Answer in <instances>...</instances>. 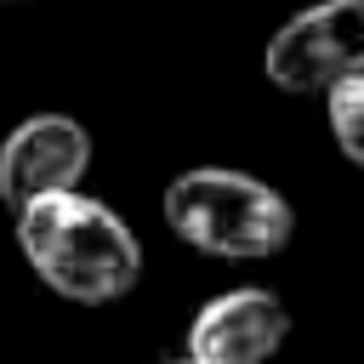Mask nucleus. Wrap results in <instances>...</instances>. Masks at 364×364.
<instances>
[{
  "instance_id": "obj_8",
  "label": "nucleus",
  "mask_w": 364,
  "mask_h": 364,
  "mask_svg": "<svg viewBox=\"0 0 364 364\" xmlns=\"http://www.w3.org/2000/svg\"><path fill=\"white\" fill-rule=\"evenodd\" d=\"M0 6H34V0H0Z\"/></svg>"
},
{
  "instance_id": "obj_6",
  "label": "nucleus",
  "mask_w": 364,
  "mask_h": 364,
  "mask_svg": "<svg viewBox=\"0 0 364 364\" xmlns=\"http://www.w3.org/2000/svg\"><path fill=\"white\" fill-rule=\"evenodd\" d=\"M324 125H330L336 148L364 171V74H347L324 91Z\"/></svg>"
},
{
  "instance_id": "obj_1",
  "label": "nucleus",
  "mask_w": 364,
  "mask_h": 364,
  "mask_svg": "<svg viewBox=\"0 0 364 364\" xmlns=\"http://www.w3.org/2000/svg\"><path fill=\"white\" fill-rule=\"evenodd\" d=\"M11 216H17V250L51 296L74 307H114L119 296L136 290L142 239L114 205L80 188H63V193L28 199Z\"/></svg>"
},
{
  "instance_id": "obj_3",
  "label": "nucleus",
  "mask_w": 364,
  "mask_h": 364,
  "mask_svg": "<svg viewBox=\"0 0 364 364\" xmlns=\"http://www.w3.org/2000/svg\"><path fill=\"white\" fill-rule=\"evenodd\" d=\"M262 68L290 97H324L336 80L364 74V0H313L273 28Z\"/></svg>"
},
{
  "instance_id": "obj_7",
  "label": "nucleus",
  "mask_w": 364,
  "mask_h": 364,
  "mask_svg": "<svg viewBox=\"0 0 364 364\" xmlns=\"http://www.w3.org/2000/svg\"><path fill=\"white\" fill-rule=\"evenodd\" d=\"M154 364H199V358H188V353H182V358H154Z\"/></svg>"
},
{
  "instance_id": "obj_4",
  "label": "nucleus",
  "mask_w": 364,
  "mask_h": 364,
  "mask_svg": "<svg viewBox=\"0 0 364 364\" xmlns=\"http://www.w3.org/2000/svg\"><path fill=\"white\" fill-rule=\"evenodd\" d=\"M91 171V131L74 114H28L0 142V205L23 210L28 199L80 188Z\"/></svg>"
},
{
  "instance_id": "obj_2",
  "label": "nucleus",
  "mask_w": 364,
  "mask_h": 364,
  "mask_svg": "<svg viewBox=\"0 0 364 364\" xmlns=\"http://www.w3.org/2000/svg\"><path fill=\"white\" fill-rule=\"evenodd\" d=\"M165 228L199 250V256H222V262H267L296 239V210L290 199L250 176V171H228V165H193L176 171L165 182Z\"/></svg>"
},
{
  "instance_id": "obj_5",
  "label": "nucleus",
  "mask_w": 364,
  "mask_h": 364,
  "mask_svg": "<svg viewBox=\"0 0 364 364\" xmlns=\"http://www.w3.org/2000/svg\"><path fill=\"white\" fill-rule=\"evenodd\" d=\"M290 336V307L262 290V284H239L210 296L193 318H188V358L199 364H267Z\"/></svg>"
}]
</instances>
